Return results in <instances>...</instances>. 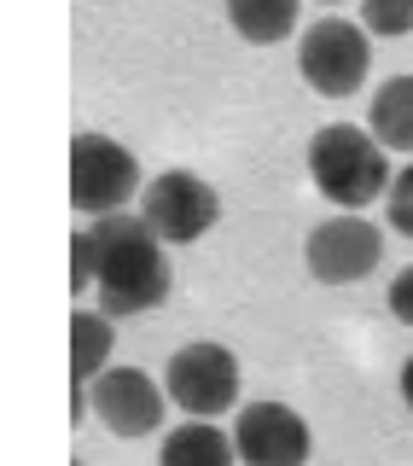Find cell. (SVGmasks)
<instances>
[{"mask_svg":"<svg viewBox=\"0 0 413 466\" xmlns=\"http://www.w3.org/2000/svg\"><path fill=\"white\" fill-rule=\"evenodd\" d=\"M308 175H315L320 198H332L344 216H356L361 204L390 193V157L367 128L356 123H327L308 140Z\"/></svg>","mask_w":413,"mask_h":466,"instance_id":"2","label":"cell"},{"mask_svg":"<svg viewBox=\"0 0 413 466\" xmlns=\"http://www.w3.org/2000/svg\"><path fill=\"white\" fill-rule=\"evenodd\" d=\"M361 29H373V35H408L413 29V0H367Z\"/></svg>","mask_w":413,"mask_h":466,"instance_id":"14","label":"cell"},{"mask_svg":"<svg viewBox=\"0 0 413 466\" xmlns=\"http://www.w3.org/2000/svg\"><path fill=\"white\" fill-rule=\"evenodd\" d=\"M402 397H408V408H413V356H408V368H402Z\"/></svg>","mask_w":413,"mask_h":466,"instance_id":"18","label":"cell"},{"mask_svg":"<svg viewBox=\"0 0 413 466\" xmlns=\"http://www.w3.org/2000/svg\"><path fill=\"white\" fill-rule=\"evenodd\" d=\"M140 216L164 245H193L221 222V193L193 169H164L157 181H146Z\"/></svg>","mask_w":413,"mask_h":466,"instance_id":"5","label":"cell"},{"mask_svg":"<svg viewBox=\"0 0 413 466\" xmlns=\"http://www.w3.org/2000/svg\"><path fill=\"white\" fill-rule=\"evenodd\" d=\"M390 315L413 327V268H402V274L390 280Z\"/></svg>","mask_w":413,"mask_h":466,"instance_id":"17","label":"cell"},{"mask_svg":"<svg viewBox=\"0 0 413 466\" xmlns=\"http://www.w3.org/2000/svg\"><path fill=\"white\" fill-rule=\"evenodd\" d=\"M76 466H82V461H76Z\"/></svg>","mask_w":413,"mask_h":466,"instance_id":"19","label":"cell"},{"mask_svg":"<svg viewBox=\"0 0 413 466\" xmlns=\"http://www.w3.org/2000/svg\"><path fill=\"white\" fill-rule=\"evenodd\" d=\"M303 262L320 286H356L385 262V233L367 216H327L303 245Z\"/></svg>","mask_w":413,"mask_h":466,"instance_id":"7","label":"cell"},{"mask_svg":"<svg viewBox=\"0 0 413 466\" xmlns=\"http://www.w3.org/2000/svg\"><path fill=\"white\" fill-rule=\"evenodd\" d=\"M239 461V449H233V437L227 431H216V426H175L164 437V455H157V466H233Z\"/></svg>","mask_w":413,"mask_h":466,"instance_id":"12","label":"cell"},{"mask_svg":"<svg viewBox=\"0 0 413 466\" xmlns=\"http://www.w3.org/2000/svg\"><path fill=\"white\" fill-rule=\"evenodd\" d=\"M164 397L169 390H157V379L146 368H106L94 379V390H87V408L116 437H152L164 426Z\"/></svg>","mask_w":413,"mask_h":466,"instance_id":"9","label":"cell"},{"mask_svg":"<svg viewBox=\"0 0 413 466\" xmlns=\"http://www.w3.org/2000/svg\"><path fill=\"white\" fill-rule=\"evenodd\" d=\"M227 24L233 35L274 47V41H286L297 29V0H227Z\"/></svg>","mask_w":413,"mask_h":466,"instance_id":"13","label":"cell"},{"mask_svg":"<svg viewBox=\"0 0 413 466\" xmlns=\"http://www.w3.org/2000/svg\"><path fill=\"white\" fill-rule=\"evenodd\" d=\"M385 204H390V228L402 233V239H413V164H408L402 175H390Z\"/></svg>","mask_w":413,"mask_h":466,"instance_id":"16","label":"cell"},{"mask_svg":"<svg viewBox=\"0 0 413 466\" xmlns=\"http://www.w3.org/2000/svg\"><path fill=\"white\" fill-rule=\"evenodd\" d=\"M367 65H373V47H367V29L349 18H315L297 41V70L315 94L344 99L367 82Z\"/></svg>","mask_w":413,"mask_h":466,"instance_id":"4","label":"cell"},{"mask_svg":"<svg viewBox=\"0 0 413 466\" xmlns=\"http://www.w3.org/2000/svg\"><path fill=\"white\" fill-rule=\"evenodd\" d=\"M164 390H169V402H181L193 420H216L239 402V356H233L227 344L198 339V344H186V350L169 356Z\"/></svg>","mask_w":413,"mask_h":466,"instance_id":"6","label":"cell"},{"mask_svg":"<svg viewBox=\"0 0 413 466\" xmlns=\"http://www.w3.org/2000/svg\"><path fill=\"white\" fill-rule=\"evenodd\" d=\"M94 274H99V239L94 228L70 233V291H94Z\"/></svg>","mask_w":413,"mask_h":466,"instance_id":"15","label":"cell"},{"mask_svg":"<svg viewBox=\"0 0 413 466\" xmlns=\"http://www.w3.org/2000/svg\"><path fill=\"white\" fill-rule=\"evenodd\" d=\"M140 187V157L111 135H76L70 140V204L82 216H116Z\"/></svg>","mask_w":413,"mask_h":466,"instance_id":"3","label":"cell"},{"mask_svg":"<svg viewBox=\"0 0 413 466\" xmlns=\"http://www.w3.org/2000/svg\"><path fill=\"white\" fill-rule=\"evenodd\" d=\"M94 239H99V274H94V291H99V315L123 320V315H146L157 303H169V286H175V268H169V251L146 216H99L94 222Z\"/></svg>","mask_w":413,"mask_h":466,"instance_id":"1","label":"cell"},{"mask_svg":"<svg viewBox=\"0 0 413 466\" xmlns=\"http://www.w3.org/2000/svg\"><path fill=\"white\" fill-rule=\"evenodd\" d=\"M111 344H116L111 315H99V309L70 315V420L87 414V390H94V379L106 373Z\"/></svg>","mask_w":413,"mask_h":466,"instance_id":"10","label":"cell"},{"mask_svg":"<svg viewBox=\"0 0 413 466\" xmlns=\"http://www.w3.org/2000/svg\"><path fill=\"white\" fill-rule=\"evenodd\" d=\"M367 135L390 152H413V76H390L373 94V116H367Z\"/></svg>","mask_w":413,"mask_h":466,"instance_id":"11","label":"cell"},{"mask_svg":"<svg viewBox=\"0 0 413 466\" xmlns=\"http://www.w3.org/2000/svg\"><path fill=\"white\" fill-rule=\"evenodd\" d=\"M233 449L245 466H308V420L286 402H250L233 426Z\"/></svg>","mask_w":413,"mask_h":466,"instance_id":"8","label":"cell"}]
</instances>
